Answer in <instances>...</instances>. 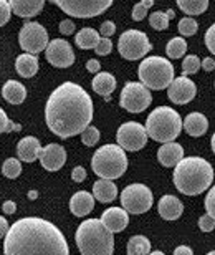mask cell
<instances>
[{
    "instance_id": "obj_1",
    "label": "cell",
    "mask_w": 215,
    "mask_h": 255,
    "mask_svg": "<svg viewBox=\"0 0 215 255\" xmlns=\"http://www.w3.org/2000/svg\"><path fill=\"white\" fill-rule=\"evenodd\" d=\"M45 120L50 131L61 139L81 134L93 120V101L83 86L65 81L47 101Z\"/></svg>"
},
{
    "instance_id": "obj_2",
    "label": "cell",
    "mask_w": 215,
    "mask_h": 255,
    "mask_svg": "<svg viewBox=\"0 0 215 255\" xmlns=\"http://www.w3.org/2000/svg\"><path fill=\"white\" fill-rule=\"evenodd\" d=\"M3 255H70L65 236L42 217H23L5 234Z\"/></svg>"
},
{
    "instance_id": "obj_3",
    "label": "cell",
    "mask_w": 215,
    "mask_h": 255,
    "mask_svg": "<svg viewBox=\"0 0 215 255\" xmlns=\"http://www.w3.org/2000/svg\"><path fill=\"white\" fill-rule=\"evenodd\" d=\"M214 167L204 157H182L174 169V184L186 196H197L212 186Z\"/></svg>"
},
{
    "instance_id": "obj_4",
    "label": "cell",
    "mask_w": 215,
    "mask_h": 255,
    "mask_svg": "<svg viewBox=\"0 0 215 255\" xmlns=\"http://www.w3.org/2000/svg\"><path fill=\"white\" fill-rule=\"evenodd\" d=\"M75 241L81 255H112L114 237L100 219L81 222L75 234Z\"/></svg>"
},
{
    "instance_id": "obj_5",
    "label": "cell",
    "mask_w": 215,
    "mask_h": 255,
    "mask_svg": "<svg viewBox=\"0 0 215 255\" xmlns=\"http://www.w3.org/2000/svg\"><path fill=\"white\" fill-rule=\"evenodd\" d=\"M146 134L154 141L162 144L172 142L182 131V118L176 110L169 106H159L147 116L146 121Z\"/></svg>"
},
{
    "instance_id": "obj_6",
    "label": "cell",
    "mask_w": 215,
    "mask_h": 255,
    "mask_svg": "<svg viewBox=\"0 0 215 255\" xmlns=\"http://www.w3.org/2000/svg\"><path fill=\"white\" fill-rule=\"evenodd\" d=\"M91 167L101 179H119L127 169L126 152L117 144H105L96 149L91 159Z\"/></svg>"
},
{
    "instance_id": "obj_7",
    "label": "cell",
    "mask_w": 215,
    "mask_h": 255,
    "mask_svg": "<svg viewBox=\"0 0 215 255\" xmlns=\"http://www.w3.org/2000/svg\"><path fill=\"white\" fill-rule=\"evenodd\" d=\"M137 75L147 90H164L174 80V66L167 58L147 57L141 62Z\"/></svg>"
},
{
    "instance_id": "obj_8",
    "label": "cell",
    "mask_w": 215,
    "mask_h": 255,
    "mask_svg": "<svg viewBox=\"0 0 215 255\" xmlns=\"http://www.w3.org/2000/svg\"><path fill=\"white\" fill-rule=\"evenodd\" d=\"M151 48L152 45L147 35L134 28L126 30L119 37V42H117V50H119L121 57L126 60H139L149 53Z\"/></svg>"
},
{
    "instance_id": "obj_9",
    "label": "cell",
    "mask_w": 215,
    "mask_h": 255,
    "mask_svg": "<svg viewBox=\"0 0 215 255\" xmlns=\"http://www.w3.org/2000/svg\"><path fill=\"white\" fill-rule=\"evenodd\" d=\"M58 7L70 17L91 18L103 13L112 5L111 0H55Z\"/></svg>"
},
{
    "instance_id": "obj_10",
    "label": "cell",
    "mask_w": 215,
    "mask_h": 255,
    "mask_svg": "<svg viewBox=\"0 0 215 255\" xmlns=\"http://www.w3.org/2000/svg\"><path fill=\"white\" fill-rule=\"evenodd\" d=\"M121 204L127 214H144L152 206V192L144 184H131L121 192Z\"/></svg>"
},
{
    "instance_id": "obj_11",
    "label": "cell",
    "mask_w": 215,
    "mask_h": 255,
    "mask_svg": "<svg viewBox=\"0 0 215 255\" xmlns=\"http://www.w3.org/2000/svg\"><path fill=\"white\" fill-rule=\"evenodd\" d=\"M152 96L151 91L146 88L142 83H136V81H129L121 91L119 105L129 113H141L147 106L151 105Z\"/></svg>"
},
{
    "instance_id": "obj_12",
    "label": "cell",
    "mask_w": 215,
    "mask_h": 255,
    "mask_svg": "<svg viewBox=\"0 0 215 255\" xmlns=\"http://www.w3.org/2000/svg\"><path fill=\"white\" fill-rule=\"evenodd\" d=\"M18 43L27 53L37 55L47 48L48 33L43 25H40L38 22H27L20 30Z\"/></svg>"
},
{
    "instance_id": "obj_13",
    "label": "cell",
    "mask_w": 215,
    "mask_h": 255,
    "mask_svg": "<svg viewBox=\"0 0 215 255\" xmlns=\"http://www.w3.org/2000/svg\"><path fill=\"white\" fill-rule=\"evenodd\" d=\"M117 146L122 151H139L146 146L147 134L144 126L136 121H129V123H122L117 128L116 132Z\"/></svg>"
},
{
    "instance_id": "obj_14",
    "label": "cell",
    "mask_w": 215,
    "mask_h": 255,
    "mask_svg": "<svg viewBox=\"0 0 215 255\" xmlns=\"http://www.w3.org/2000/svg\"><path fill=\"white\" fill-rule=\"evenodd\" d=\"M45 57H47V62L56 68H68L75 63L73 48L63 38H55L48 42L47 48H45Z\"/></svg>"
},
{
    "instance_id": "obj_15",
    "label": "cell",
    "mask_w": 215,
    "mask_h": 255,
    "mask_svg": "<svg viewBox=\"0 0 215 255\" xmlns=\"http://www.w3.org/2000/svg\"><path fill=\"white\" fill-rule=\"evenodd\" d=\"M167 96L172 103L176 105H187L196 98L197 95V86L192 80H189L187 76H179L174 78L172 83L167 86Z\"/></svg>"
},
{
    "instance_id": "obj_16",
    "label": "cell",
    "mask_w": 215,
    "mask_h": 255,
    "mask_svg": "<svg viewBox=\"0 0 215 255\" xmlns=\"http://www.w3.org/2000/svg\"><path fill=\"white\" fill-rule=\"evenodd\" d=\"M38 157H40V162H42V166L45 169L55 172V171H60L66 162V151L63 146L52 142V144L42 147Z\"/></svg>"
},
{
    "instance_id": "obj_17",
    "label": "cell",
    "mask_w": 215,
    "mask_h": 255,
    "mask_svg": "<svg viewBox=\"0 0 215 255\" xmlns=\"http://www.w3.org/2000/svg\"><path fill=\"white\" fill-rule=\"evenodd\" d=\"M101 222L109 232H122L129 224V216L124 209L121 207H109L101 214Z\"/></svg>"
},
{
    "instance_id": "obj_18",
    "label": "cell",
    "mask_w": 215,
    "mask_h": 255,
    "mask_svg": "<svg viewBox=\"0 0 215 255\" xmlns=\"http://www.w3.org/2000/svg\"><path fill=\"white\" fill-rule=\"evenodd\" d=\"M40 151H42V144L37 137L33 136H25L18 141L17 144V154L18 159L23 162H33L38 159Z\"/></svg>"
},
{
    "instance_id": "obj_19",
    "label": "cell",
    "mask_w": 215,
    "mask_h": 255,
    "mask_svg": "<svg viewBox=\"0 0 215 255\" xmlns=\"http://www.w3.org/2000/svg\"><path fill=\"white\" fill-rule=\"evenodd\" d=\"M157 211L164 221H177L184 212V204L176 196H164L157 204Z\"/></svg>"
},
{
    "instance_id": "obj_20",
    "label": "cell",
    "mask_w": 215,
    "mask_h": 255,
    "mask_svg": "<svg viewBox=\"0 0 215 255\" xmlns=\"http://www.w3.org/2000/svg\"><path fill=\"white\" fill-rule=\"evenodd\" d=\"M95 209V197L90 192L80 191L73 194V197L70 199V211L76 217H83Z\"/></svg>"
},
{
    "instance_id": "obj_21",
    "label": "cell",
    "mask_w": 215,
    "mask_h": 255,
    "mask_svg": "<svg viewBox=\"0 0 215 255\" xmlns=\"http://www.w3.org/2000/svg\"><path fill=\"white\" fill-rule=\"evenodd\" d=\"M10 3V10L22 18H32L38 15L45 7L43 0H12Z\"/></svg>"
},
{
    "instance_id": "obj_22",
    "label": "cell",
    "mask_w": 215,
    "mask_h": 255,
    "mask_svg": "<svg viewBox=\"0 0 215 255\" xmlns=\"http://www.w3.org/2000/svg\"><path fill=\"white\" fill-rule=\"evenodd\" d=\"M184 157V149L177 142H166L157 151V159L164 167H174Z\"/></svg>"
},
{
    "instance_id": "obj_23",
    "label": "cell",
    "mask_w": 215,
    "mask_h": 255,
    "mask_svg": "<svg viewBox=\"0 0 215 255\" xmlns=\"http://www.w3.org/2000/svg\"><path fill=\"white\" fill-rule=\"evenodd\" d=\"M182 126L189 136L199 137V136L206 134V131L209 129V121L202 113H191L186 116Z\"/></svg>"
},
{
    "instance_id": "obj_24",
    "label": "cell",
    "mask_w": 215,
    "mask_h": 255,
    "mask_svg": "<svg viewBox=\"0 0 215 255\" xmlns=\"http://www.w3.org/2000/svg\"><path fill=\"white\" fill-rule=\"evenodd\" d=\"M117 196V187L114 186V182L109 179H100L95 182L93 186V197L96 201L108 204L112 202Z\"/></svg>"
},
{
    "instance_id": "obj_25",
    "label": "cell",
    "mask_w": 215,
    "mask_h": 255,
    "mask_svg": "<svg viewBox=\"0 0 215 255\" xmlns=\"http://www.w3.org/2000/svg\"><path fill=\"white\" fill-rule=\"evenodd\" d=\"M2 96L10 105H22L27 96V90L20 81L8 80L2 88Z\"/></svg>"
},
{
    "instance_id": "obj_26",
    "label": "cell",
    "mask_w": 215,
    "mask_h": 255,
    "mask_svg": "<svg viewBox=\"0 0 215 255\" xmlns=\"http://www.w3.org/2000/svg\"><path fill=\"white\" fill-rule=\"evenodd\" d=\"M15 70L23 78H32L38 71V58L30 53L18 55L17 60H15Z\"/></svg>"
},
{
    "instance_id": "obj_27",
    "label": "cell",
    "mask_w": 215,
    "mask_h": 255,
    "mask_svg": "<svg viewBox=\"0 0 215 255\" xmlns=\"http://www.w3.org/2000/svg\"><path fill=\"white\" fill-rule=\"evenodd\" d=\"M116 88V78L111 73L106 71H100L93 80V90L95 93H98L101 96H106V100H109V95Z\"/></svg>"
},
{
    "instance_id": "obj_28",
    "label": "cell",
    "mask_w": 215,
    "mask_h": 255,
    "mask_svg": "<svg viewBox=\"0 0 215 255\" xmlns=\"http://www.w3.org/2000/svg\"><path fill=\"white\" fill-rule=\"evenodd\" d=\"M100 33L96 32L95 28H83V30H80L78 33H76V37H75V43H76V47L81 48V50H91V48H95L96 45H98L100 42Z\"/></svg>"
},
{
    "instance_id": "obj_29",
    "label": "cell",
    "mask_w": 215,
    "mask_h": 255,
    "mask_svg": "<svg viewBox=\"0 0 215 255\" xmlns=\"http://www.w3.org/2000/svg\"><path fill=\"white\" fill-rule=\"evenodd\" d=\"M151 252V242L144 236H134L127 242V255H147Z\"/></svg>"
},
{
    "instance_id": "obj_30",
    "label": "cell",
    "mask_w": 215,
    "mask_h": 255,
    "mask_svg": "<svg viewBox=\"0 0 215 255\" xmlns=\"http://www.w3.org/2000/svg\"><path fill=\"white\" fill-rule=\"evenodd\" d=\"M177 7L187 15H201L207 10V0H177Z\"/></svg>"
},
{
    "instance_id": "obj_31",
    "label": "cell",
    "mask_w": 215,
    "mask_h": 255,
    "mask_svg": "<svg viewBox=\"0 0 215 255\" xmlns=\"http://www.w3.org/2000/svg\"><path fill=\"white\" fill-rule=\"evenodd\" d=\"M176 17V13H174V10H166V12H154L149 15V23L151 27L157 30V32H162V30H167L169 27V22Z\"/></svg>"
},
{
    "instance_id": "obj_32",
    "label": "cell",
    "mask_w": 215,
    "mask_h": 255,
    "mask_svg": "<svg viewBox=\"0 0 215 255\" xmlns=\"http://www.w3.org/2000/svg\"><path fill=\"white\" fill-rule=\"evenodd\" d=\"M186 52H187V42L182 37H176V38L169 40V43L166 47L167 57L181 58V57H184V53H186Z\"/></svg>"
},
{
    "instance_id": "obj_33",
    "label": "cell",
    "mask_w": 215,
    "mask_h": 255,
    "mask_svg": "<svg viewBox=\"0 0 215 255\" xmlns=\"http://www.w3.org/2000/svg\"><path fill=\"white\" fill-rule=\"evenodd\" d=\"M2 172L8 179H17L20 176V172H22V164H20V161L15 159V157H8V159H5L3 162Z\"/></svg>"
},
{
    "instance_id": "obj_34",
    "label": "cell",
    "mask_w": 215,
    "mask_h": 255,
    "mask_svg": "<svg viewBox=\"0 0 215 255\" xmlns=\"http://www.w3.org/2000/svg\"><path fill=\"white\" fill-rule=\"evenodd\" d=\"M177 30L184 35V37H192V35H196L199 30L197 20L192 17H184L181 22H179Z\"/></svg>"
},
{
    "instance_id": "obj_35",
    "label": "cell",
    "mask_w": 215,
    "mask_h": 255,
    "mask_svg": "<svg viewBox=\"0 0 215 255\" xmlns=\"http://www.w3.org/2000/svg\"><path fill=\"white\" fill-rule=\"evenodd\" d=\"M199 68H201V60H199V57L197 55H189L182 62V76L197 73Z\"/></svg>"
},
{
    "instance_id": "obj_36",
    "label": "cell",
    "mask_w": 215,
    "mask_h": 255,
    "mask_svg": "<svg viewBox=\"0 0 215 255\" xmlns=\"http://www.w3.org/2000/svg\"><path fill=\"white\" fill-rule=\"evenodd\" d=\"M81 141H83L85 146H90V147L95 146L96 142L100 141V129L90 125L83 132H81Z\"/></svg>"
},
{
    "instance_id": "obj_37",
    "label": "cell",
    "mask_w": 215,
    "mask_h": 255,
    "mask_svg": "<svg viewBox=\"0 0 215 255\" xmlns=\"http://www.w3.org/2000/svg\"><path fill=\"white\" fill-rule=\"evenodd\" d=\"M154 2L152 0H142V2L136 3L134 8H132V20H136V22H139L147 15V10H149Z\"/></svg>"
},
{
    "instance_id": "obj_38",
    "label": "cell",
    "mask_w": 215,
    "mask_h": 255,
    "mask_svg": "<svg viewBox=\"0 0 215 255\" xmlns=\"http://www.w3.org/2000/svg\"><path fill=\"white\" fill-rule=\"evenodd\" d=\"M12 131H20V126L15 125L13 121H10L8 116L5 115V111L0 108V134L2 132H12Z\"/></svg>"
},
{
    "instance_id": "obj_39",
    "label": "cell",
    "mask_w": 215,
    "mask_h": 255,
    "mask_svg": "<svg viewBox=\"0 0 215 255\" xmlns=\"http://www.w3.org/2000/svg\"><path fill=\"white\" fill-rule=\"evenodd\" d=\"M112 50V42L109 38H100L98 45L95 47V52L98 57H106V55H109Z\"/></svg>"
},
{
    "instance_id": "obj_40",
    "label": "cell",
    "mask_w": 215,
    "mask_h": 255,
    "mask_svg": "<svg viewBox=\"0 0 215 255\" xmlns=\"http://www.w3.org/2000/svg\"><path fill=\"white\" fill-rule=\"evenodd\" d=\"M12 10H10V3L7 0H0V27H3L5 23L10 20Z\"/></svg>"
},
{
    "instance_id": "obj_41",
    "label": "cell",
    "mask_w": 215,
    "mask_h": 255,
    "mask_svg": "<svg viewBox=\"0 0 215 255\" xmlns=\"http://www.w3.org/2000/svg\"><path fill=\"white\" fill-rule=\"evenodd\" d=\"M114 32H116V25H114V22L108 20V22H103V23H101V28H100V37H101V38H109L111 35H114Z\"/></svg>"
},
{
    "instance_id": "obj_42",
    "label": "cell",
    "mask_w": 215,
    "mask_h": 255,
    "mask_svg": "<svg viewBox=\"0 0 215 255\" xmlns=\"http://www.w3.org/2000/svg\"><path fill=\"white\" fill-rule=\"evenodd\" d=\"M199 227H201L202 232H212L215 229V221L211 216H202L199 219Z\"/></svg>"
},
{
    "instance_id": "obj_43",
    "label": "cell",
    "mask_w": 215,
    "mask_h": 255,
    "mask_svg": "<svg viewBox=\"0 0 215 255\" xmlns=\"http://www.w3.org/2000/svg\"><path fill=\"white\" fill-rule=\"evenodd\" d=\"M214 202H215V189H214V187H211V191H209L207 197H206V209H207V216H211V217H214V216H215Z\"/></svg>"
},
{
    "instance_id": "obj_44",
    "label": "cell",
    "mask_w": 215,
    "mask_h": 255,
    "mask_svg": "<svg viewBox=\"0 0 215 255\" xmlns=\"http://www.w3.org/2000/svg\"><path fill=\"white\" fill-rule=\"evenodd\" d=\"M215 25H211V28L207 30V33H206V45H207V48L211 50V53L215 52Z\"/></svg>"
},
{
    "instance_id": "obj_45",
    "label": "cell",
    "mask_w": 215,
    "mask_h": 255,
    "mask_svg": "<svg viewBox=\"0 0 215 255\" xmlns=\"http://www.w3.org/2000/svg\"><path fill=\"white\" fill-rule=\"evenodd\" d=\"M71 179H73L75 182H83L86 179V171L85 167L81 166H76L73 171H71Z\"/></svg>"
},
{
    "instance_id": "obj_46",
    "label": "cell",
    "mask_w": 215,
    "mask_h": 255,
    "mask_svg": "<svg viewBox=\"0 0 215 255\" xmlns=\"http://www.w3.org/2000/svg\"><path fill=\"white\" fill-rule=\"evenodd\" d=\"M60 32L63 35H71L75 32V23L71 20H63V22H60Z\"/></svg>"
},
{
    "instance_id": "obj_47",
    "label": "cell",
    "mask_w": 215,
    "mask_h": 255,
    "mask_svg": "<svg viewBox=\"0 0 215 255\" xmlns=\"http://www.w3.org/2000/svg\"><path fill=\"white\" fill-rule=\"evenodd\" d=\"M86 70H88L90 73H100L101 65L98 60H88V62H86Z\"/></svg>"
},
{
    "instance_id": "obj_48",
    "label": "cell",
    "mask_w": 215,
    "mask_h": 255,
    "mask_svg": "<svg viewBox=\"0 0 215 255\" xmlns=\"http://www.w3.org/2000/svg\"><path fill=\"white\" fill-rule=\"evenodd\" d=\"M2 211H3V214H7V216H12V214L17 211V206H15V202H12V201H5L2 206Z\"/></svg>"
},
{
    "instance_id": "obj_49",
    "label": "cell",
    "mask_w": 215,
    "mask_h": 255,
    "mask_svg": "<svg viewBox=\"0 0 215 255\" xmlns=\"http://www.w3.org/2000/svg\"><path fill=\"white\" fill-rule=\"evenodd\" d=\"M174 255H194L192 249L187 246H179L176 251H174Z\"/></svg>"
},
{
    "instance_id": "obj_50",
    "label": "cell",
    "mask_w": 215,
    "mask_h": 255,
    "mask_svg": "<svg viewBox=\"0 0 215 255\" xmlns=\"http://www.w3.org/2000/svg\"><path fill=\"white\" fill-rule=\"evenodd\" d=\"M8 231V222H7V219L0 216V239L5 237V234H7Z\"/></svg>"
},
{
    "instance_id": "obj_51",
    "label": "cell",
    "mask_w": 215,
    "mask_h": 255,
    "mask_svg": "<svg viewBox=\"0 0 215 255\" xmlns=\"http://www.w3.org/2000/svg\"><path fill=\"white\" fill-rule=\"evenodd\" d=\"M201 65L204 66V70L206 71H214V68H215V63H214L212 58H206Z\"/></svg>"
},
{
    "instance_id": "obj_52",
    "label": "cell",
    "mask_w": 215,
    "mask_h": 255,
    "mask_svg": "<svg viewBox=\"0 0 215 255\" xmlns=\"http://www.w3.org/2000/svg\"><path fill=\"white\" fill-rule=\"evenodd\" d=\"M147 255H164V252H161V251H156V252H149Z\"/></svg>"
},
{
    "instance_id": "obj_53",
    "label": "cell",
    "mask_w": 215,
    "mask_h": 255,
    "mask_svg": "<svg viewBox=\"0 0 215 255\" xmlns=\"http://www.w3.org/2000/svg\"><path fill=\"white\" fill-rule=\"evenodd\" d=\"M207 255H215V252H214V251H212V252H209V254H207Z\"/></svg>"
}]
</instances>
